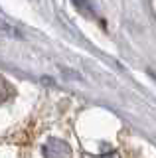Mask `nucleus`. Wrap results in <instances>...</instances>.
<instances>
[{
    "label": "nucleus",
    "mask_w": 156,
    "mask_h": 158,
    "mask_svg": "<svg viewBox=\"0 0 156 158\" xmlns=\"http://www.w3.org/2000/svg\"><path fill=\"white\" fill-rule=\"evenodd\" d=\"M71 150L60 138H50L43 144V158H69Z\"/></svg>",
    "instance_id": "nucleus-1"
},
{
    "label": "nucleus",
    "mask_w": 156,
    "mask_h": 158,
    "mask_svg": "<svg viewBox=\"0 0 156 158\" xmlns=\"http://www.w3.org/2000/svg\"><path fill=\"white\" fill-rule=\"evenodd\" d=\"M0 32L8 34V36H12V38H20V30L14 26L8 18H4L2 14H0Z\"/></svg>",
    "instance_id": "nucleus-2"
},
{
    "label": "nucleus",
    "mask_w": 156,
    "mask_h": 158,
    "mask_svg": "<svg viewBox=\"0 0 156 158\" xmlns=\"http://www.w3.org/2000/svg\"><path fill=\"white\" fill-rule=\"evenodd\" d=\"M12 97H14V87L6 81V79L0 77V103L8 101V99H12Z\"/></svg>",
    "instance_id": "nucleus-3"
},
{
    "label": "nucleus",
    "mask_w": 156,
    "mask_h": 158,
    "mask_svg": "<svg viewBox=\"0 0 156 158\" xmlns=\"http://www.w3.org/2000/svg\"><path fill=\"white\" fill-rule=\"evenodd\" d=\"M73 4H75L77 10H81L83 14H87V16H91V12H93V8H91L89 0H71Z\"/></svg>",
    "instance_id": "nucleus-4"
}]
</instances>
